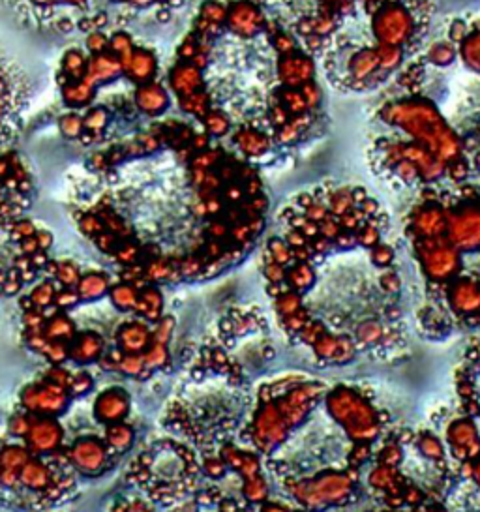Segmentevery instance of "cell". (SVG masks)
<instances>
[{"label": "cell", "mask_w": 480, "mask_h": 512, "mask_svg": "<svg viewBox=\"0 0 480 512\" xmlns=\"http://www.w3.org/2000/svg\"><path fill=\"white\" fill-rule=\"evenodd\" d=\"M113 259L124 267H132L137 263H143V246L134 239H128V241H120L117 250L113 252Z\"/></svg>", "instance_id": "35"}, {"label": "cell", "mask_w": 480, "mask_h": 512, "mask_svg": "<svg viewBox=\"0 0 480 512\" xmlns=\"http://www.w3.org/2000/svg\"><path fill=\"white\" fill-rule=\"evenodd\" d=\"M164 306V293L160 291V287L147 284L139 289V297H137V304H135L132 316L154 325L158 319L165 316Z\"/></svg>", "instance_id": "19"}, {"label": "cell", "mask_w": 480, "mask_h": 512, "mask_svg": "<svg viewBox=\"0 0 480 512\" xmlns=\"http://www.w3.org/2000/svg\"><path fill=\"white\" fill-rule=\"evenodd\" d=\"M107 122H109V115H107V111H105V109H100V107L90 109L89 113H87V117L83 119L85 132L90 134V136L102 134L105 130V126H107Z\"/></svg>", "instance_id": "41"}, {"label": "cell", "mask_w": 480, "mask_h": 512, "mask_svg": "<svg viewBox=\"0 0 480 512\" xmlns=\"http://www.w3.org/2000/svg\"><path fill=\"white\" fill-rule=\"evenodd\" d=\"M36 239H38V246H40L42 252H47L51 248V244H53V235L49 231H44V229L36 231Z\"/></svg>", "instance_id": "52"}, {"label": "cell", "mask_w": 480, "mask_h": 512, "mask_svg": "<svg viewBox=\"0 0 480 512\" xmlns=\"http://www.w3.org/2000/svg\"><path fill=\"white\" fill-rule=\"evenodd\" d=\"M152 344V325L139 319L130 317L122 321L115 331V347L122 353H134L141 355Z\"/></svg>", "instance_id": "16"}, {"label": "cell", "mask_w": 480, "mask_h": 512, "mask_svg": "<svg viewBox=\"0 0 480 512\" xmlns=\"http://www.w3.org/2000/svg\"><path fill=\"white\" fill-rule=\"evenodd\" d=\"M432 17V0L357 2L355 12L321 47L325 76L336 91L381 89L417 55Z\"/></svg>", "instance_id": "1"}, {"label": "cell", "mask_w": 480, "mask_h": 512, "mask_svg": "<svg viewBox=\"0 0 480 512\" xmlns=\"http://www.w3.org/2000/svg\"><path fill=\"white\" fill-rule=\"evenodd\" d=\"M413 445L415 449L422 454V458H426L428 462H432L434 466L445 467L447 469V451H445V443L439 437L428 432V430H420L415 432L413 436Z\"/></svg>", "instance_id": "25"}, {"label": "cell", "mask_w": 480, "mask_h": 512, "mask_svg": "<svg viewBox=\"0 0 480 512\" xmlns=\"http://www.w3.org/2000/svg\"><path fill=\"white\" fill-rule=\"evenodd\" d=\"M175 327H177V323H175V319L171 316H164L162 319H158L152 325V342L169 346V342L173 338V332H175Z\"/></svg>", "instance_id": "39"}, {"label": "cell", "mask_w": 480, "mask_h": 512, "mask_svg": "<svg viewBox=\"0 0 480 512\" xmlns=\"http://www.w3.org/2000/svg\"><path fill=\"white\" fill-rule=\"evenodd\" d=\"M323 400L332 421L344 430L353 445H375L389 422L387 413L377 409L372 398L355 387L338 385Z\"/></svg>", "instance_id": "4"}, {"label": "cell", "mask_w": 480, "mask_h": 512, "mask_svg": "<svg viewBox=\"0 0 480 512\" xmlns=\"http://www.w3.org/2000/svg\"><path fill=\"white\" fill-rule=\"evenodd\" d=\"M167 92L156 85V83H147V85H139L135 91V106L139 107V111L147 113L150 117L160 115L162 111L167 109Z\"/></svg>", "instance_id": "23"}, {"label": "cell", "mask_w": 480, "mask_h": 512, "mask_svg": "<svg viewBox=\"0 0 480 512\" xmlns=\"http://www.w3.org/2000/svg\"><path fill=\"white\" fill-rule=\"evenodd\" d=\"M199 452L180 439H158L139 452L126 469V481L154 507L173 509L203 484Z\"/></svg>", "instance_id": "2"}, {"label": "cell", "mask_w": 480, "mask_h": 512, "mask_svg": "<svg viewBox=\"0 0 480 512\" xmlns=\"http://www.w3.org/2000/svg\"><path fill=\"white\" fill-rule=\"evenodd\" d=\"M203 85L201 72L192 64H180L171 72V87L179 92L180 98L199 91Z\"/></svg>", "instance_id": "28"}, {"label": "cell", "mask_w": 480, "mask_h": 512, "mask_svg": "<svg viewBox=\"0 0 480 512\" xmlns=\"http://www.w3.org/2000/svg\"><path fill=\"white\" fill-rule=\"evenodd\" d=\"M107 297L119 312L132 314L135 304H137V297H139V287L120 280L117 284H111Z\"/></svg>", "instance_id": "31"}, {"label": "cell", "mask_w": 480, "mask_h": 512, "mask_svg": "<svg viewBox=\"0 0 480 512\" xmlns=\"http://www.w3.org/2000/svg\"><path fill=\"white\" fill-rule=\"evenodd\" d=\"M47 278H51L59 287H75L79 278H81V269L75 265L74 261H47L44 269Z\"/></svg>", "instance_id": "29"}, {"label": "cell", "mask_w": 480, "mask_h": 512, "mask_svg": "<svg viewBox=\"0 0 480 512\" xmlns=\"http://www.w3.org/2000/svg\"><path fill=\"white\" fill-rule=\"evenodd\" d=\"M104 441L107 449L113 452V456H122L134 447L135 428L128 421L117 422L104 426Z\"/></svg>", "instance_id": "22"}, {"label": "cell", "mask_w": 480, "mask_h": 512, "mask_svg": "<svg viewBox=\"0 0 480 512\" xmlns=\"http://www.w3.org/2000/svg\"><path fill=\"white\" fill-rule=\"evenodd\" d=\"M49 512H59V511H49Z\"/></svg>", "instance_id": "54"}, {"label": "cell", "mask_w": 480, "mask_h": 512, "mask_svg": "<svg viewBox=\"0 0 480 512\" xmlns=\"http://www.w3.org/2000/svg\"><path fill=\"white\" fill-rule=\"evenodd\" d=\"M132 411V396L124 387H107L105 391L98 392L92 404V417L102 426L124 422L130 417Z\"/></svg>", "instance_id": "14"}, {"label": "cell", "mask_w": 480, "mask_h": 512, "mask_svg": "<svg viewBox=\"0 0 480 512\" xmlns=\"http://www.w3.org/2000/svg\"><path fill=\"white\" fill-rule=\"evenodd\" d=\"M415 250L422 272L430 282V295L435 301L445 299V289L456 276H460V252L443 237L419 239Z\"/></svg>", "instance_id": "6"}, {"label": "cell", "mask_w": 480, "mask_h": 512, "mask_svg": "<svg viewBox=\"0 0 480 512\" xmlns=\"http://www.w3.org/2000/svg\"><path fill=\"white\" fill-rule=\"evenodd\" d=\"M456 391L465 415L480 419V338L465 349L464 359L456 370Z\"/></svg>", "instance_id": "10"}, {"label": "cell", "mask_w": 480, "mask_h": 512, "mask_svg": "<svg viewBox=\"0 0 480 512\" xmlns=\"http://www.w3.org/2000/svg\"><path fill=\"white\" fill-rule=\"evenodd\" d=\"M392 259H394V252L390 250L387 244H375L372 248V261L377 267H383L387 269L392 265Z\"/></svg>", "instance_id": "48"}, {"label": "cell", "mask_w": 480, "mask_h": 512, "mask_svg": "<svg viewBox=\"0 0 480 512\" xmlns=\"http://www.w3.org/2000/svg\"><path fill=\"white\" fill-rule=\"evenodd\" d=\"M92 389H94V377H92V374H89L85 368H77V370H74V376H72L70 387H68V392H70L72 400L87 396Z\"/></svg>", "instance_id": "37"}, {"label": "cell", "mask_w": 480, "mask_h": 512, "mask_svg": "<svg viewBox=\"0 0 480 512\" xmlns=\"http://www.w3.org/2000/svg\"><path fill=\"white\" fill-rule=\"evenodd\" d=\"M419 325L432 336H447L452 331L449 316L439 306H426L419 314Z\"/></svg>", "instance_id": "30"}, {"label": "cell", "mask_w": 480, "mask_h": 512, "mask_svg": "<svg viewBox=\"0 0 480 512\" xmlns=\"http://www.w3.org/2000/svg\"><path fill=\"white\" fill-rule=\"evenodd\" d=\"M30 454L32 451L23 441L14 439L8 432L0 430V507L2 509L8 507V501L17 486L19 471L29 460Z\"/></svg>", "instance_id": "11"}, {"label": "cell", "mask_w": 480, "mask_h": 512, "mask_svg": "<svg viewBox=\"0 0 480 512\" xmlns=\"http://www.w3.org/2000/svg\"><path fill=\"white\" fill-rule=\"evenodd\" d=\"M77 332H79L77 331V325H75L74 319L68 316V312L57 310L55 306L51 310H47L44 334L49 342H68V344H72Z\"/></svg>", "instance_id": "20"}, {"label": "cell", "mask_w": 480, "mask_h": 512, "mask_svg": "<svg viewBox=\"0 0 480 512\" xmlns=\"http://www.w3.org/2000/svg\"><path fill=\"white\" fill-rule=\"evenodd\" d=\"M45 361L49 364H68L70 362V344L68 342H47L44 353Z\"/></svg>", "instance_id": "40"}, {"label": "cell", "mask_w": 480, "mask_h": 512, "mask_svg": "<svg viewBox=\"0 0 480 512\" xmlns=\"http://www.w3.org/2000/svg\"><path fill=\"white\" fill-rule=\"evenodd\" d=\"M381 287L387 291V293H396L400 289V278L396 272H385L381 276Z\"/></svg>", "instance_id": "51"}, {"label": "cell", "mask_w": 480, "mask_h": 512, "mask_svg": "<svg viewBox=\"0 0 480 512\" xmlns=\"http://www.w3.org/2000/svg\"><path fill=\"white\" fill-rule=\"evenodd\" d=\"M60 132L62 136L70 137H81V134L85 132V124H83V117H79L77 113H68L64 115L59 121Z\"/></svg>", "instance_id": "43"}, {"label": "cell", "mask_w": 480, "mask_h": 512, "mask_svg": "<svg viewBox=\"0 0 480 512\" xmlns=\"http://www.w3.org/2000/svg\"><path fill=\"white\" fill-rule=\"evenodd\" d=\"M57 289L59 286L51 280V278H45L42 280L40 284H36V286L30 289L27 295H23L21 297V308H38V310H51L53 308V304H55V297H57Z\"/></svg>", "instance_id": "26"}, {"label": "cell", "mask_w": 480, "mask_h": 512, "mask_svg": "<svg viewBox=\"0 0 480 512\" xmlns=\"http://www.w3.org/2000/svg\"><path fill=\"white\" fill-rule=\"evenodd\" d=\"M62 454L77 477L87 479L102 477L117 460V456H113V452L107 449L104 437L98 436L77 437L72 443L64 445Z\"/></svg>", "instance_id": "8"}, {"label": "cell", "mask_w": 480, "mask_h": 512, "mask_svg": "<svg viewBox=\"0 0 480 512\" xmlns=\"http://www.w3.org/2000/svg\"><path fill=\"white\" fill-rule=\"evenodd\" d=\"M445 439H447L452 458L460 464L471 462L480 454L479 428L473 421V417L469 415L450 422Z\"/></svg>", "instance_id": "13"}, {"label": "cell", "mask_w": 480, "mask_h": 512, "mask_svg": "<svg viewBox=\"0 0 480 512\" xmlns=\"http://www.w3.org/2000/svg\"><path fill=\"white\" fill-rule=\"evenodd\" d=\"M359 486V469H325L304 479H285L287 496L306 512H321L349 505Z\"/></svg>", "instance_id": "5"}, {"label": "cell", "mask_w": 480, "mask_h": 512, "mask_svg": "<svg viewBox=\"0 0 480 512\" xmlns=\"http://www.w3.org/2000/svg\"><path fill=\"white\" fill-rule=\"evenodd\" d=\"M45 319L47 312L38 310V308H21V323H23V331H44Z\"/></svg>", "instance_id": "42"}, {"label": "cell", "mask_w": 480, "mask_h": 512, "mask_svg": "<svg viewBox=\"0 0 480 512\" xmlns=\"http://www.w3.org/2000/svg\"><path fill=\"white\" fill-rule=\"evenodd\" d=\"M124 74H128L130 79L137 85H147L152 83V77L156 74V59L147 49H137L135 47L130 61L124 68Z\"/></svg>", "instance_id": "24"}, {"label": "cell", "mask_w": 480, "mask_h": 512, "mask_svg": "<svg viewBox=\"0 0 480 512\" xmlns=\"http://www.w3.org/2000/svg\"><path fill=\"white\" fill-rule=\"evenodd\" d=\"M404 479V473L400 467L383 466L375 464L374 469L368 475V486L377 496H385L392 488H396Z\"/></svg>", "instance_id": "27"}, {"label": "cell", "mask_w": 480, "mask_h": 512, "mask_svg": "<svg viewBox=\"0 0 480 512\" xmlns=\"http://www.w3.org/2000/svg\"><path fill=\"white\" fill-rule=\"evenodd\" d=\"M107 342L100 332L79 331L70 344V362L77 368H85L90 364H98L107 351Z\"/></svg>", "instance_id": "17"}, {"label": "cell", "mask_w": 480, "mask_h": 512, "mask_svg": "<svg viewBox=\"0 0 480 512\" xmlns=\"http://www.w3.org/2000/svg\"><path fill=\"white\" fill-rule=\"evenodd\" d=\"M32 421H34V415H30L27 411H21V409H15L8 422H6V432L14 439L23 441L29 434Z\"/></svg>", "instance_id": "36"}, {"label": "cell", "mask_w": 480, "mask_h": 512, "mask_svg": "<svg viewBox=\"0 0 480 512\" xmlns=\"http://www.w3.org/2000/svg\"><path fill=\"white\" fill-rule=\"evenodd\" d=\"M81 304V299L75 291V287H59L57 289V297H55V308L62 310V312H70L75 306Z\"/></svg>", "instance_id": "44"}, {"label": "cell", "mask_w": 480, "mask_h": 512, "mask_svg": "<svg viewBox=\"0 0 480 512\" xmlns=\"http://www.w3.org/2000/svg\"><path fill=\"white\" fill-rule=\"evenodd\" d=\"M379 512H404V511H392V509H387V511H379Z\"/></svg>", "instance_id": "53"}, {"label": "cell", "mask_w": 480, "mask_h": 512, "mask_svg": "<svg viewBox=\"0 0 480 512\" xmlns=\"http://www.w3.org/2000/svg\"><path fill=\"white\" fill-rule=\"evenodd\" d=\"M21 336H23V342H25L27 349H30V351L36 353V355H42L45 346H47V342H49V340L45 338L44 331H23L21 332Z\"/></svg>", "instance_id": "47"}, {"label": "cell", "mask_w": 480, "mask_h": 512, "mask_svg": "<svg viewBox=\"0 0 480 512\" xmlns=\"http://www.w3.org/2000/svg\"><path fill=\"white\" fill-rule=\"evenodd\" d=\"M293 40L315 53L355 12L357 0H250Z\"/></svg>", "instance_id": "3"}, {"label": "cell", "mask_w": 480, "mask_h": 512, "mask_svg": "<svg viewBox=\"0 0 480 512\" xmlns=\"http://www.w3.org/2000/svg\"><path fill=\"white\" fill-rule=\"evenodd\" d=\"M96 87L89 85L87 81H72L68 85L62 87V96H64V102L70 107H81L87 106L92 96H94Z\"/></svg>", "instance_id": "32"}, {"label": "cell", "mask_w": 480, "mask_h": 512, "mask_svg": "<svg viewBox=\"0 0 480 512\" xmlns=\"http://www.w3.org/2000/svg\"><path fill=\"white\" fill-rule=\"evenodd\" d=\"M460 477L469 479L480 488V454L477 458H473L471 462L460 464Z\"/></svg>", "instance_id": "50"}, {"label": "cell", "mask_w": 480, "mask_h": 512, "mask_svg": "<svg viewBox=\"0 0 480 512\" xmlns=\"http://www.w3.org/2000/svg\"><path fill=\"white\" fill-rule=\"evenodd\" d=\"M23 443L30 451L38 456H51L59 454L66 445L64 426L59 419L53 417H36L30 426L29 434L23 439Z\"/></svg>", "instance_id": "12"}, {"label": "cell", "mask_w": 480, "mask_h": 512, "mask_svg": "<svg viewBox=\"0 0 480 512\" xmlns=\"http://www.w3.org/2000/svg\"><path fill=\"white\" fill-rule=\"evenodd\" d=\"M218 452L224 458L227 469L237 473L242 481L252 479V477H257V475L263 473L261 458L255 451L240 449L239 445H235L233 441H227L218 449Z\"/></svg>", "instance_id": "18"}, {"label": "cell", "mask_w": 480, "mask_h": 512, "mask_svg": "<svg viewBox=\"0 0 480 512\" xmlns=\"http://www.w3.org/2000/svg\"><path fill=\"white\" fill-rule=\"evenodd\" d=\"M143 359L152 374L165 372L171 368V351H169V346H164V344L152 342L149 349L143 353Z\"/></svg>", "instance_id": "34"}, {"label": "cell", "mask_w": 480, "mask_h": 512, "mask_svg": "<svg viewBox=\"0 0 480 512\" xmlns=\"http://www.w3.org/2000/svg\"><path fill=\"white\" fill-rule=\"evenodd\" d=\"M109 287H111V278L105 272L90 271L81 274L75 291L81 302H96L109 293Z\"/></svg>", "instance_id": "21"}, {"label": "cell", "mask_w": 480, "mask_h": 512, "mask_svg": "<svg viewBox=\"0 0 480 512\" xmlns=\"http://www.w3.org/2000/svg\"><path fill=\"white\" fill-rule=\"evenodd\" d=\"M72 402L74 400H72L70 392L66 391L64 387L49 381L47 377L40 376L21 389L15 409L27 411L36 417L60 419L70 409Z\"/></svg>", "instance_id": "7"}, {"label": "cell", "mask_w": 480, "mask_h": 512, "mask_svg": "<svg viewBox=\"0 0 480 512\" xmlns=\"http://www.w3.org/2000/svg\"><path fill=\"white\" fill-rule=\"evenodd\" d=\"M452 316L465 327H480V278L456 276L445 289Z\"/></svg>", "instance_id": "9"}, {"label": "cell", "mask_w": 480, "mask_h": 512, "mask_svg": "<svg viewBox=\"0 0 480 512\" xmlns=\"http://www.w3.org/2000/svg\"><path fill=\"white\" fill-rule=\"evenodd\" d=\"M109 512H158V509L145 497H124L119 499Z\"/></svg>", "instance_id": "38"}, {"label": "cell", "mask_w": 480, "mask_h": 512, "mask_svg": "<svg viewBox=\"0 0 480 512\" xmlns=\"http://www.w3.org/2000/svg\"><path fill=\"white\" fill-rule=\"evenodd\" d=\"M87 47H89V51L92 55L105 53L107 47H109V38L105 36L104 32L92 31L89 34V38H87Z\"/></svg>", "instance_id": "49"}, {"label": "cell", "mask_w": 480, "mask_h": 512, "mask_svg": "<svg viewBox=\"0 0 480 512\" xmlns=\"http://www.w3.org/2000/svg\"><path fill=\"white\" fill-rule=\"evenodd\" d=\"M79 229H81L89 239H94V237H98L102 231H105V227L104 224H102V220H100V216H98V214H94V212L85 214V216L79 220Z\"/></svg>", "instance_id": "46"}, {"label": "cell", "mask_w": 480, "mask_h": 512, "mask_svg": "<svg viewBox=\"0 0 480 512\" xmlns=\"http://www.w3.org/2000/svg\"><path fill=\"white\" fill-rule=\"evenodd\" d=\"M8 231V235H10V239L15 242V244H19L21 241H25V239H29L32 235H36V226L30 222V220H23V218H19V220H15L12 226L6 229Z\"/></svg>", "instance_id": "45"}, {"label": "cell", "mask_w": 480, "mask_h": 512, "mask_svg": "<svg viewBox=\"0 0 480 512\" xmlns=\"http://www.w3.org/2000/svg\"><path fill=\"white\" fill-rule=\"evenodd\" d=\"M242 499L250 505H263L269 499V484L265 481L263 473L242 481Z\"/></svg>", "instance_id": "33"}, {"label": "cell", "mask_w": 480, "mask_h": 512, "mask_svg": "<svg viewBox=\"0 0 480 512\" xmlns=\"http://www.w3.org/2000/svg\"><path fill=\"white\" fill-rule=\"evenodd\" d=\"M98 366H102L105 372L111 374H119V376L130 377L135 381H147L154 376L149 370V366L145 364L143 353L134 355V353H122L117 347L107 349L102 361L98 362Z\"/></svg>", "instance_id": "15"}]
</instances>
